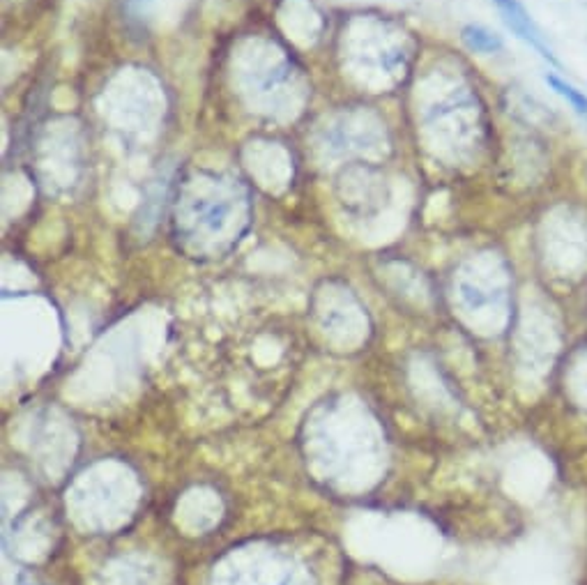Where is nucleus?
Listing matches in <instances>:
<instances>
[{
    "instance_id": "f257e3e1",
    "label": "nucleus",
    "mask_w": 587,
    "mask_h": 585,
    "mask_svg": "<svg viewBox=\"0 0 587 585\" xmlns=\"http://www.w3.org/2000/svg\"><path fill=\"white\" fill-rule=\"evenodd\" d=\"M493 5L498 7L504 26H507L516 37L537 51L543 61H549L550 65L559 68V61L555 58L553 49L549 46V42H546V37H543V33L539 30V26L534 23V19L530 17V12L526 10L521 0H493Z\"/></svg>"
},
{
    "instance_id": "7ed1b4c3",
    "label": "nucleus",
    "mask_w": 587,
    "mask_h": 585,
    "mask_svg": "<svg viewBox=\"0 0 587 585\" xmlns=\"http://www.w3.org/2000/svg\"><path fill=\"white\" fill-rule=\"evenodd\" d=\"M546 84L550 85V90H553L555 95H559L562 100L569 102L574 111L587 118V95L583 90H578L576 85H571L569 81H565V78H559L558 74H546Z\"/></svg>"
},
{
    "instance_id": "f03ea898",
    "label": "nucleus",
    "mask_w": 587,
    "mask_h": 585,
    "mask_svg": "<svg viewBox=\"0 0 587 585\" xmlns=\"http://www.w3.org/2000/svg\"><path fill=\"white\" fill-rule=\"evenodd\" d=\"M461 42L472 51V53H498L504 46L502 37H500L495 30L486 28V26H479V23H468L461 28Z\"/></svg>"
}]
</instances>
